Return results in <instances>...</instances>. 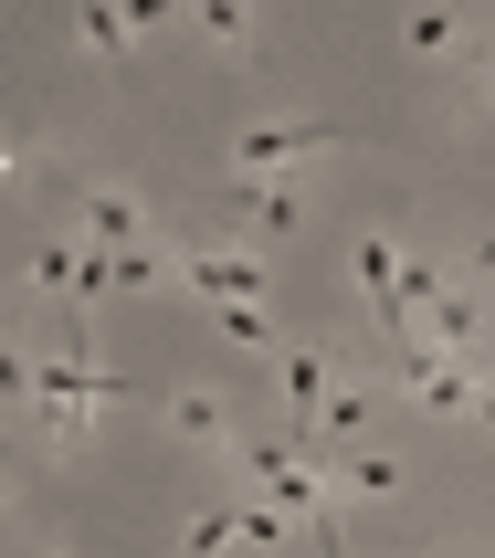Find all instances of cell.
<instances>
[{
	"mask_svg": "<svg viewBox=\"0 0 495 558\" xmlns=\"http://www.w3.org/2000/svg\"><path fill=\"white\" fill-rule=\"evenodd\" d=\"M401 43H411V53H443V43H454V11H411Z\"/></svg>",
	"mask_w": 495,
	"mask_h": 558,
	"instance_id": "obj_8",
	"label": "cell"
},
{
	"mask_svg": "<svg viewBox=\"0 0 495 558\" xmlns=\"http://www.w3.org/2000/svg\"><path fill=\"white\" fill-rule=\"evenodd\" d=\"M0 169H11V148H0Z\"/></svg>",
	"mask_w": 495,
	"mask_h": 558,
	"instance_id": "obj_10",
	"label": "cell"
},
{
	"mask_svg": "<svg viewBox=\"0 0 495 558\" xmlns=\"http://www.w3.org/2000/svg\"><path fill=\"white\" fill-rule=\"evenodd\" d=\"M348 126H327V117H285V126H243V148H232V169L243 180H285L295 158H327Z\"/></svg>",
	"mask_w": 495,
	"mask_h": 558,
	"instance_id": "obj_2",
	"label": "cell"
},
{
	"mask_svg": "<svg viewBox=\"0 0 495 558\" xmlns=\"http://www.w3.org/2000/svg\"><path fill=\"white\" fill-rule=\"evenodd\" d=\"M243 211L264 221V232H295V201H285L275 180H243Z\"/></svg>",
	"mask_w": 495,
	"mask_h": 558,
	"instance_id": "obj_7",
	"label": "cell"
},
{
	"mask_svg": "<svg viewBox=\"0 0 495 558\" xmlns=\"http://www.w3.org/2000/svg\"><path fill=\"white\" fill-rule=\"evenodd\" d=\"M169 422H180V442H212V453H232V442H243V433H232V411H221L212 390H180V401H169Z\"/></svg>",
	"mask_w": 495,
	"mask_h": 558,
	"instance_id": "obj_5",
	"label": "cell"
},
{
	"mask_svg": "<svg viewBox=\"0 0 495 558\" xmlns=\"http://www.w3.org/2000/svg\"><path fill=\"white\" fill-rule=\"evenodd\" d=\"M359 275H370L379 327H390V338H411V327H401V243H390V232H370V243H359Z\"/></svg>",
	"mask_w": 495,
	"mask_h": 558,
	"instance_id": "obj_4",
	"label": "cell"
},
{
	"mask_svg": "<svg viewBox=\"0 0 495 558\" xmlns=\"http://www.w3.org/2000/svg\"><path fill=\"white\" fill-rule=\"evenodd\" d=\"M63 211H74V243L85 253H148L158 243L148 201H126L117 180H63Z\"/></svg>",
	"mask_w": 495,
	"mask_h": 558,
	"instance_id": "obj_1",
	"label": "cell"
},
{
	"mask_svg": "<svg viewBox=\"0 0 495 558\" xmlns=\"http://www.w3.org/2000/svg\"><path fill=\"white\" fill-rule=\"evenodd\" d=\"M212 327H221V338H232V348H253V338H264V306H221Z\"/></svg>",
	"mask_w": 495,
	"mask_h": 558,
	"instance_id": "obj_9",
	"label": "cell"
},
{
	"mask_svg": "<svg viewBox=\"0 0 495 558\" xmlns=\"http://www.w3.org/2000/svg\"><path fill=\"white\" fill-rule=\"evenodd\" d=\"M148 22H158V11H74V32H85L95 53H126V43H137Z\"/></svg>",
	"mask_w": 495,
	"mask_h": 558,
	"instance_id": "obj_6",
	"label": "cell"
},
{
	"mask_svg": "<svg viewBox=\"0 0 495 558\" xmlns=\"http://www.w3.org/2000/svg\"><path fill=\"white\" fill-rule=\"evenodd\" d=\"M169 275H190L212 306H264V253H232V243H180Z\"/></svg>",
	"mask_w": 495,
	"mask_h": 558,
	"instance_id": "obj_3",
	"label": "cell"
}]
</instances>
